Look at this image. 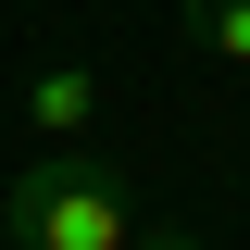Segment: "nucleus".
Instances as JSON below:
<instances>
[{
    "label": "nucleus",
    "mask_w": 250,
    "mask_h": 250,
    "mask_svg": "<svg viewBox=\"0 0 250 250\" xmlns=\"http://www.w3.org/2000/svg\"><path fill=\"white\" fill-rule=\"evenodd\" d=\"M0 238L13 250H125L138 213H125V175L88 150H38L25 175L0 188Z\"/></svg>",
    "instance_id": "nucleus-1"
},
{
    "label": "nucleus",
    "mask_w": 250,
    "mask_h": 250,
    "mask_svg": "<svg viewBox=\"0 0 250 250\" xmlns=\"http://www.w3.org/2000/svg\"><path fill=\"white\" fill-rule=\"evenodd\" d=\"M25 113H38V138H50V150H75V138H88V113H100V75H88V62H50V75L25 88Z\"/></svg>",
    "instance_id": "nucleus-2"
},
{
    "label": "nucleus",
    "mask_w": 250,
    "mask_h": 250,
    "mask_svg": "<svg viewBox=\"0 0 250 250\" xmlns=\"http://www.w3.org/2000/svg\"><path fill=\"white\" fill-rule=\"evenodd\" d=\"M188 38H200L213 62H238V75H250V0H188Z\"/></svg>",
    "instance_id": "nucleus-3"
},
{
    "label": "nucleus",
    "mask_w": 250,
    "mask_h": 250,
    "mask_svg": "<svg viewBox=\"0 0 250 250\" xmlns=\"http://www.w3.org/2000/svg\"><path fill=\"white\" fill-rule=\"evenodd\" d=\"M125 250H200V238H188V225H150V238H125Z\"/></svg>",
    "instance_id": "nucleus-4"
},
{
    "label": "nucleus",
    "mask_w": 250,
    "mask_h": 250,
    "mask_svg": "<svg viewBox=\"0 0 250 250\" xmlns=\"http://www.w3.org/2000/svg\"><path fill=\"white\" fill-rule=\"evenodd\" d=\"M0 250H13V238H0Z\"/></svg>",
    "instance_id": "nucleus-5"
}]
</instances>
